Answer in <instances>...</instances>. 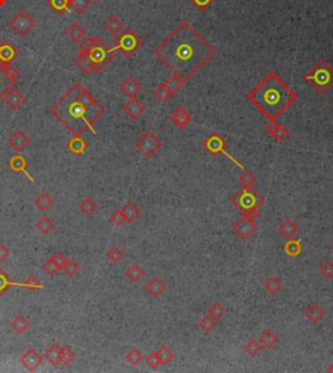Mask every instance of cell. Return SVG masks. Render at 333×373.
Wrapping results in <instances>:
<instances>
[{
  "label": "cell",
  "mask_w": 333,
  "mask_h": 373,
  "mask_svg": "<svg viewBox=\"0 0 333 373\" xmlns=\"http://www.w3.org/2000/svg\"><path fill=\"white\" fill-rule=\"evenodd\" d=\"M3 101L6 102L7 107L11 110H19L22 107V104L25 103V97L16 87H13L8 90V92L4 95Z\"/></svg>",
  "instance_id": "cell-20"
},
{
  "label": "cell",
  "mask_w": 333,
  "mask_h": 373,
  "mask_svg": "<svg viewBox=\"0 0 333 373\" xmlns=\"http://www.w3.org/2000/svg\"><path fill=\"white\" fill-rule=\"evenodd\" d=\"M325 316V312H324L323 308L320 306H317L316 303L308 304L305 310V317L310 321L311 324L316 325L317 323H320L321 320Z\"/></svg>",
  "instance_id": "cell-25"
},
{
  "label": "cell",
  "mask_w": 333,
  "mask_h": 373,
  "mask_svg": "<svg viewBox=\"0 0 333 373\" xmlns=\"http://www.w3.org/2000/svg\"><path fill=\"white\" fill-rule=\"evenodd\" d=\"M263 288L270 295H276L277 293L281 292L283 285H281V281H280L277 277L271 276L268 277V278H266V281H264L263 284Z\"/></svg>",
  "instance_id": "cell-39"
},
{
  "label": "cell",
  "mask_w": 333,
  "mask_h": 373,
  "mask_svg": "<svg viewBox=\"0 0 333 373\" xmlns=\"http://www.w3.org/2000/svg\"><path fill=\"white\" fill-rule=\"evenodd\" d=\"M121 212L124 215V219H125V223H134L138 220V217L141 216V211H139L138 206L133 202H128V203L121 208Z\"/></svg>",
  "instance_id": "cell-29"
},
{
  "label": "cell",
  "mask_w": 333,
  "mask_h": 373,
  "mask_svg": "<svg viewBox=\"0 0 333 373\" xmlns=\"http://www.w3.org/2000/svg\"><path fill=\"white\" fill-rule=\"evenodd\" d=\"M8 146L17 152H22L30 146V138L26 135L25 132L22 130H16L10 135L8 138Z\"/></svg>",
  "instance_id": "cell-16"
},
{
  "label": "cell",
  "mask_w": 333,
  "mask_h": 373,
  "mask_svg": "<svg viewBox=\"0 0 333 373\" xmlns=\"http://www.w3.org/2000/svg\"><path fill=\"white\" fill-rule=\"evenodd\" d=\"M157 355H159V359H160V365H164V367L172 363L173 359H175V352L171 350L170 346L166 345H163L159 347Z\"/></svg>",
  "instance_id": "cell-42"
},
{
  "label": "cell",
  "mask_w": 333,
  "mask_h": 373,
  "mask_svg": "<svg viewBox=\"0 0 333 373\" xmlns=\"http://www.w3.org/2000/svg\"><path fill=\"white\" fill-rule=\"evenodd\" d=\"M321 276L325 279H333V263L329 260H325L320 265V269H319Z\"/></svg>",
  "instance_id": "cell-56"
},
{
  "label": "cell",
  "mask_w": 333,
  "mask_h": 373,
  "mask_svg": "<svg viewBox=\"0 0 333 373\" xmlns=\"http://www.w3.org/2000/svg\"><path fill=\"white\" fill-rule=\"evenodd\" d=\"M11 256V250L4 243H0V263H6Z\"/></svg>",
  "instance_id": "cell-61"
},
{
  "label": "cell",
  "mask_w": 333,
  "mask_h": 373,
  "mask_svg": "<svg viewBox=\"0 0 333 373\" xmlns=\"http://www.w3.org/2000/svg\"><path fill=\"white\" fill-rule=\"evenodd\" d=\"M34 204L38 211L47 212L54 206V198H52L51 194H48V193H41V194H38L37 198H35Z\"/></svg>",
  "instance_id": "cell-30"
},
{
  "label": "cell",
  "mask_w": 333,
  "mask_h": 373,
  "mask_svg": "<svg viewBox=\"0 0 333 373\" xmlns=\"http://www.w3.org/2000/svg\"><path fill=\"white\" fill-rule=\"evenodd\" d=\"M68 150L70 154L79 156L88 150V142L82 138V135H73V138H70L68 142Z\"/></svg>",
  "instance_id": "cell-27"
},
{
  "label": "cell",
  "mask_w": 333,
  "mask_h": 373,
  "mask_svg": "<svg viewBox=\"0 0 333 373\" xmlns=\"http://www.w3.org/2000/svg\"><path fill=\"white\" fill-rule=\"evenodd\" d=\"M186 82L188 81H186L185 78H183V77H180V75H177V74H172L171 77H168V78L164 81V85H165L166 88L170 90L172 97H175V95H176L177 92L181 90V87L185 85Z\"/></svg>",
  "instance_id": "cell-33"
},
{
  "label": "cell",
  "mask_w": 333,
  "mask_h": 373,
  "mask_svg": "<svg viewBox=\"0 0 333 373\" xmlns=\"http://www.w3.org/2000/svg\"><path fill=\"white\" fill-rule=\"evenodd\" d=\"M35 228H37L38 232L41 233L42 235H48L55 229V223L51 220V217L42 216L38 219L37 224H35Z\"/></svg>",
  "instance_id": "cell-36"
},
{
  "label": "cell",
  "mask_w": 333,
  "mask_h": 373,
  "mask_svg": "<svg viewBox=\"0 0 333 373\" xmlns=\"http://www.w3.org/2000/svg\"><path fill=\"white\" fill-rule=\"evenodd\" d=\"M120 92L123 95H125L126 98H129V99H135V98L138 97L139 92L142 91V86L134 77H128L126 79H124L123 83L120 85L119 87Z\"/></svg>",
  "instance_id": "cell-18"
},
{
  "label": "cell",
  "mask_w": 333,
  "mask_h": 373,
  "mask_svg": "<svg viewBox=\"0 0 333 373\" xmlns=\"http://www.w3.org/2000/svg\"><path fill=\"white\" fill-rule=\"evenodd\" d=\"M203 147H204V150L207 151V152H210L211 155L223 154L224 156L228 157V159H229L232 163L236 164L239 169L245 170L243 165L239 163L238 160H236L233 156H230L229 152L226 151V142L224 141V138L221 137L220 134H219V133H212V134L208 135L207 138L203 141Z\"/></svg>",
  "instance_id": "cell-9"
},
{
  "label": "cell",
  "mask_w": 333,
  "mask_h": 373,
  "mask_svg": "<svg viewBox=\"0 0 333 373\" xmlns=\"http://www.w3.org/2000/svg\"><path fill=\"white\" fill-rule=\"evenodd\" d=\"M92 3L93 0H70L69 7L74 12H77L78 15H82V13H85L90 8Z\"/></svg>",
  "instance_id": "cell-48"
},
{
  "label": "cell",
  "mask_w": 333,
  "mask_h": 373,
  "mask_svg": "<svg viewBox=\"0 0 333 373\" xmlns=\"http://www.w3.org/2000/svg\"><path fill=\"white\" fill-rule=\"evenodd\" d=\"M192 6H194L199 12H206L214 3V0H189Z\"/></svg>",
  "instance_id": "cell-58"
},
{
  "label": "cell",
  "mask_w": 333,
  "mask_h": 373,
  "mask_svg": "<svg viewBox=\"0 0 333 373\" xmlns=\"http://www.w3.org/2000/svg\"><path fill=\"white\" fill-rule=\"evenodd\" d=\"M24 284H25V288L30 289V290H41V289H44V285L41 283V279L38 278L37 276H34V274L26 277L24 279Z\"/></svg>",
  "instance_id": "cell-53"
},
{
  "label": "cell",
  "mask_w": 333,
  "mask_h": 373,
  "mask_svg": "<svg viewBox=\"0 0 333 373\" xmlns=\"http://www.w3.org/2000/svg\"><path fill=\"white\" fill-rule=\"evenodd\" d=\"M216 325H217V320L214 319V317L210 316V315H207V314L204 315V316L199 320V323H198L199 329H201L204 334H208V333L212 332V330L216 328Z\"/></svg>",
  "instance_id": "cell-40"
},
{
  "label": "cell",
  "mask_w": 333,
  "mask_h": 373,
  "mask_svg": "<svg viewBox=\"0 0 333 373\" xmlns=\"http://www.w3.org/2000/svg\"><path fill=\"white\" fill-rule=\"evenodd\" d=\"M243 350H245V352L250 357H255V356H258V355L261 354L262 350H263V346L261 345V342H259L258 339L252 338V339H248V341L246 342Z\"/></svg>",
  "instance_id": "cell-41"
},
{
  "label": "cell",
  "mask_w": 333,
  "mask_h": 373,
  "mask_svg": "<svg viewBox=\"0 0 333 373\" xmlns=\"http://www.w3.org/2000/svg\"><path fill=\"white\" fill-rule=\"evenodd\" d=\"M239 182H241L242 189H252L254 188L257 178L250 170H242V174L239 176Z\"/></svg>",
  "instance_id": "cell-50"
},
{
  "label": "cell",
  "mask_w": 333,
  "mask_h": 373,
  "mask_svg": "<svg viewBox=\"0 0 333 373\" xmlns=\"http://www.w3.org/2000/svg\"><path fill=\"white\" fill-rule=\"evenodd\" d=\"M154 55L172 74L189 82L215 56V48L190 22L183 21L154 48Z\"/></svg>",
  "instance_id": "cell-1"
},
{
  "label": "cell",
  "mask_w": 333,
  "mask_h": 373,
  "mask_svg": "<svg viewBox=\"0 0 333 373\" xmlns=\"http://www.w3.org/2000/svg\"><path fill=\"white\" fill-rule=\"evenodd\" d=\"M145 289L150 297H152V298H160L161 295L164 294V292H165V284H164V281L160 277L155 276L146 284Z\"/></svg>",
  "instance_id": "cell-22"
},
{
  "label": "cell",
  "mask_w": 333,
  "mask_h": 373,
  "mask_svg": "<svg viewBox=\"0 0 333 373\" xmlns=\"http://www.w3.org/2000/svg\"><path fill=\"white\" fill-rule=\"evenodd\" d=\"M47 4L55 13L69 12V0H47Z\"/></svg>",
  "instance_id": "cell-46"
},
{
  "label": "cell",
  "mask_w": 333,
  "mask_h": 373,
  "mask_svg": "<svg viewBox=\"0 0 333 373\" xmlns=\"http://www.w3.org/2000/svg\"><path fill=\"white\" fill-rule=\"evenodd\" d=\"M298 99L297 94L277 73H268L246 94V101L255 107L270 123L279 119Z\"/></svg>",
  "instance_id": "cell-3"
},
{
  "label": "cell",
  "mask_w": 333,
  "mask_h": 373,
  "mask_svg": "<svg viewBox=\"0 0 333 373\" xmlns=\"http://www.w3.org/2000/svg\"><path fill=\"white\" fill-rule=\"evenodd\" d=\"M63 270L68 274V276H75L77 273L81 270V265L75 260H72V259H66L65 264L63 266Z\"/></svg>",
  "instance_id": "cell-52"
},
{
  "label": "cell",
  "mask_w": 333,
  "mask_h": 373,
  "mask_svg": "<svg viewBox=\"0 0 333 373\" xmlns=\"http://www.w3.org/2000/svg\"><path fill=\"white\" fill-rule=\"evenodd\" d=\"M69 2H70V0H69Z\"/></svg>",
  "instance_id": "cell-64"
},
{
  "label": "cell",
  "mask_w": 333,
  "mask_h": 373,
  "mask_svg": "<svg viewBox=\"0 0 333 373\" xmlns=\"http://www.w3.org/2000/svg\"><path fill=\"white\" fill-rule=\"evenodd\" d=\"M89 57L93 61L97 72H102V70L113 61L115 56H116V50L111 47L107 42H104L102 38H98V42L94 44V47L88 52Z\"/></svg>",
  "instance_id": "cell-7"
},
{
  "label": "cell",
  "mask_w": 333,
  "mask_h": 373,
  "mask_svg": "<svg viewBox=\"0 0 333 373\" xmlns=\"http://www.w3.org/2000/svg\"><path fill=\"white\" fill-rule=\"evenodd\" d=\"M97 210H98L97 202L90 197L85 198V199L79 203V211H81V213L86 215V216H92L93 213Z\"/></svg>",
  "instance_id": "cell-44"
},
{
  "label": "cell",
  "mask_w": 333,
  "mask_h": 373,
  "mask_svg": "<svg viewBox=\"0 0 333 373\" xmlns=\"http://www.w3.org/2000/svg\"><path fill=\"white\" fill-rule=\"evenodd\" d=\"M230 203L241 212L242 216L257 219L261 215L264 204V198L254 188L241 189L230 198Z\"/></svg>",
  "instance_id": "cell-4"
},
{
  "label": "cell",
  "mask_w": 333,
  "mask_h": 373,
  "mask_svg": "<svg viewBox=\"0 0 333 373\" xmlns=\"http://www.w3.org/2000/svg\"><path fill=\"white\" fill-rule=\"evenodd\" d=\"M75 360V352L69 346H61V364L69 365Z\"/></svg>",
  "instance_id": "cell-51"
},
{
  "label": "cell",
  "mask_w": 333,
  "mask_h": 373,
  "mask_svg": "<svg viewBox=\"0 0 333 373\" xmlns=\"http://www.w3.org/2000/svg\"><path fill=\"white\" fill-rule=\"evenodd\" d=\"M10 28L19 37H26L35 26V21L26 11H20L8 22Z\"/></svg>",
  "instance_id": "cell-11"
},
{
  "label": "cell",
  "mask_w": 333,
  "mask_h": 373,
  "mask_svg": "<svg viewBox=\"0 0 333 373\" xmlns=\"http://www.w3.org/2000/svg\"><path fill=\"white\" fill-rule=\"evenodd\" d=\"M125 277L130 283H139L142 278L146 277V270H143L137 263H132L125 270Z\"/></svg>",
  "instance_id": "cell-31"
},
{
  "label": "cell",
  "mask_w": 333,
  "mask_h": 373,
  "mask_svg": "<svg viewBox=\"0 0 333 373\" xmlns=\"http://www.w3.org/2000/svg\"><path fill=\"white\" fill-rule=\"evenodd\" d=\"M51 115L73 135L92 132L94 124L106 113V108L79 82H74L50 108Z\"/></svg>",
  "instance_id": "cell-2"
},
{
  "label": "cell",
  "mask_w": 333,
  "mask_h": 373,
  "mask_svg": "<svg viewBox=\"0 0 333 373\" xmlns=\"http://www.w3.org/2000/svg\"><path fill=\"white\" fill-rule=\"evenodd\" d=\"M94 2H99V0H94Z\"/></svg>",
  "instance_id": "cell-63"
},
{
  "label": "cell",
  "mask_w": 333,
  "mask_h": 373,
  "mask_svg": "<svg viewBox=\"0 0 333 373\" xmlns=\"http://www.w3.org/2000/svg\"><path fill=\"white\" fill-rule=\"evenodd\" d=\"M146 364L151 369H157L159 365H160V359H159V355L157 351H151L150 354L146 356Z\"/></svg>",
  "instance_id": "cell-57"
},
{
  "label": "cell",
  "mask_w": 333,
  "mask_h": 373,
  "mask_svg": "<svg viewBox=\"0 0 333 373\" xmlns=\"http://www.w3.org/2000/svg\"><path fill=\"white\" fill-rule=\"evenodd\" d=\"M225 314H226V308L224 307L223 303L219 301L214 302V303L211 304L207 310V315H210V316H212L214 319H216L217 321H219L220 319H223V317L225 316Z\"/></svg>",
  "instance_id": "cell-43"
},
{
  "label": "cell",
  "mask_w": 333,
  "mask_h": 373,
  "mask_svg": "<svg viewBox=\"0 0 333 373\" xmlns=\"http://www.w3.org/2000/svg\"><path fill=\"white\" fill-rule=\"evenodd\" d=\"M279 233L283 235L284 238L292 239L294 238L298 233V226L292 219H286L281 225L279 226Z\"/></svg>",
  "instance_id": "cell-34"
},
{
  "label": "cell",
  "mask_w": 333,
  "mask_h": 373,
  "mask_svg": "<svg viewBox=\"0 0 333 373\" xmlns=\"http://www.w3.org/2000/svg\"><path fill=\"white\" fill-rule=\"evenodd\" d=\"M303 79L311 86L319 95H325L333 87V66L324 59H319L308 70Z\"/></svg>",
  "instance_id": "cell-5"
},
{
  "label": "cell",
  "mask_w": 333,
  "mask_h": 373,
  "mask_svg": "<svg viewBox=\"0 0 333 373\" xmlns=\"http://www.w3.org/2000/svg\"><path fill=\"white\" fill-rule=\"evenodd\" d=\"M11 286H21V288H25V284H24V281H22V283H15V281L11 279V277L8 276L3 269H0V297H3Z\"/></svg>",
  "instance_id": "cell-37"
},
{
  "label": "cell",
  "mask_w": 333,
  "mask_h": 373,
  "mask_svg": "<svg viewBox=\"0 0 333 373\" xmlns=\"http://www.w3.org/2000/svg\"><path fill=\"white\" fill-rule=\"evenodd\" d=\"M125 360L135 367V365H138V364L143 360V354H142V351L139 348L132 347L126 351Z\"/></svg>",
  "instance_id": "cell-45"
},
{
  "label": "cell",
  "mask_w": 333,
  "mask_h": 373,
  "mask_svg": "<svg viewBox=\"0 0 333 373\" xmlns=\"http://www.w3.org/2000/svg\"><path fill=\"white\" fill-rule=\"evenodd\" d=\"M258 341L261 342V345L263 346V348L271 350V348H274L275 346L279 343V337H277V334L274 330L266 329L263 330V333L259 336Z\"/></svg>",
  "instance_id": "cell-32"
},
{
  "label": "cell",
  "mask_w": 333,
  "mask_h": 373,
  "mask_svg": "<svg viewBox=\"0 0 333 373\" xmlns=\"http://www.w3.org/2000/svg\"><path fill=\"white\" fill-rule=\"evenodd\" d=\"M65 34L72 39L73 42H79L82 38L86 35V29L78 24V22H72L65 30Z\"/></svg>",
  "instance_id": "cell-35"
},
{
  "label": "cell",
  "mask_w": 333,
  "mask_h": 373,
  "mask_svg": "<svg viewBox=\"0 0 333 373\" xmlns=\"http://www.w3.org/2000/svg\"><path fill=\"white\" fill-rule=\"evenodd\" d=\"M8 166H10V169L15 173H24L26 176V178L29 181L34 183V178L32 177V174L28 172V160H26L25 156H22L21 154H16L13 155L11 157L10 163H8Z\"/></svg>",
  "instance_id": "cell-17"
},
{
  "label": "cell",
  "mask_w": 333,
  "mask_h": 373,
  "mask_svg": "<svg viewBox=\"0 0 333 373\" xmlns=\"http://www.w3.org/2000/svg\"><path fill=\"white\" fill-rule=\"evenodd\" d=\"M74 64H75V66L81 70V72H84L88 75H90L92 73L97 72V70H95L94 64H93V61L90 60V57H89V55L86 52H79L78 56L74 59Z\"/></svg>",
  "instance_id": "cell-26"
},
{
  "label": "cell",
  "mask_w": 333,
  "mask_h": 373,
  "mask_svg": "<svg viewBox=\"0 0 333 373\" xmlns=\"http://www.w3.org/2000/svg\"><path fill=\"white\" fill-rule=\"evenodd\" d=\"M103 28L108 34L116 37V35H119L120 33L123 32L125 26H124L123 20L120 19V17H117L116 15H111V16H108L107 20L104 21Z\"/></svg>",
  "instance_id": "cell-23"
},
{
  "label": "cell",
  "mask_w": 333,
  "mask_h": 373,
  "mask_svg": "<svg viewBox=\"0 0 333 373\" xmlns=\"http://www.w3.org/2000/svg\"><path fill=\"white\" fill-rule=\"evenodd\" d=\"M266 132H267V134L270 135L271 138L276 142L285 141V139L289 138L290 135L289 130L284 125H281V124L276 123V121L268 124L267 128H266Z\"/></svg>",
  "instance_id": "cell-19"
},
{
  "label": "cell",
  "mask_w": 333,
  "mask_h": 373,
  "mask_svg": "<svg viewBox=\"0 0 333 373\" xmlns=\"http://www.w3.org/2000/svg\"><path fill=\"white\" fill-rule=\"evenodd\" d=\"M10 326L16 334L21 336V334H26L30 330V321H29V319L25 315L19 314L11 320Z\"/></svg>",
  "instance_id": "cell-24"
},
{
  "label": "cell",
  "mask_w": 333,
  "mask_h": 373,
  "mask_svg": "<svg viewBox=\"0 0 333 373\" xmlns=\"http://www.w3.org/2000/svg\"><path fill=\"white\" fill-rule=\"evenodd\" d=\"M17 48L10 41H4L0 43V61L7 64H12L17 59Z\"/></svg>",
  "instance_id": "cell-21"
},
{
  "label": "cell",
  "mask_w": 333,
  "mask_h": 373,
  "mask_svg": "<svg viewBox=\"0 0 333 373\" xmlns=\"http://www.w3.org/2000/svg\"><path fill=\"white\" fill-rule=\"evenodd\" d=\"M20 363H21L22 365H24V368L28 369L29 372H35V370L43 364V356H42L35 348L30 347L21 355V357H20Z\"/></svg>",
  "instance_id": "cell-13"
},
{
  "label": "cell",
  "mask_w": 333,
  "mask_h": 373,
  "mask_svg": "<svg viewBox=\"0 0 333 373\" xmlns=\"http://www.w3.org/2000/svg\"><path fill=\"white\" fill-rule=\"evenodd\" d=\"M327 372H330V373H333V361H332V363H330V364H329V365H328V368H327Z\"/></svg>",
  "instance_id": "cell-62"
},
{
  "label": "cell",
  "mask_w": 333,
  "mask_h": 373,
  "mask_svg": "<svg viewBox=\"0 0 333 373\" xmlns=\"http://www.w3.org/2000/svg\"><path fill=\"white\" fill-rule=\"evenodd\" d=\"M121 110L125 112L126 116L129 117L132 121H137V120H139L145 115L146 106L142 102L137 101V98H135V99H129V101L126 102Z\"/></svg>",
  "instance_id": "cell-14"
},
{
  "label": "cell",
  "mask_w": 333,
  "mask_h": 373,
  "mask_svg": "<svg viewBox=\"0 0 333 373\" xmlns=\"http://www.w3.org/2000/svg\"><path fill=\"white\" fill-rule=\"evenodd\" d=\"M44 357L54 367L60 365L61 364V346L57 345V343H52L51 346H48L47 350L44 351Z\"/></svg>",
  "instance_id": "cell-28"
},
{
  "label": "cell",
  "mask_w": 333,
  "mask_h": 373,
  "mask_svg": "<svg viewBox=\"0 0 333 373\" xmlns=\"http://www.w3.org/2000/svg\"><path fill=\"white\" fill-rule=\"evenodd\" d=\"M285 254L290 257H298L302 254V245L299 239H288L286 245L284 246Z\"/></svg>",
  "instance_id": "cell-38"
},
{
  "label": "cell",
  "mask_w": 333,
  "mask_h": 373,
  "mask_svg": "<svg viewBox=\"0 0 333 373\" xmlns=\"http://www.w3.org/2000/svg\"><path fill=\"white\" fill-rule=\"evenodd\" d=\"M51 259L54 260V263L56 264L57 266H59L60 269L63 270V266H64V264H65V261H66V259H68V257H66L64 254H61V252H56V254L51 257Z\"/></svg>",
  "instance_id": "cell-60"
},
{
  "label": "cell",
  "mask_w": 333,
  "mask_h": 373,
  "mask_svg": "<svg viewBox=\"0 0 333 373\" xmlns=\"http://www.w3.org/2000/svg\"><path fill=\"white\" fill-rule=\"evenodd\" d=\"M42 270H43V272L46 273L47 276L54 277V276H57L61 269H60L59 266H57L56 264L54 263V260H52V259H48V260L46 261L43 265H42Z\"/></svg>",
  "instance_id": "cell-54"
},
{
  "label": "cell",
  "mask_w": 333,
  "mask_h": 373,
  "mask_svg": "<svg viewBox=\"0 0 333 373\" xmlns=\"http://www.w3.org/2000/svg\"><path fill=\"white\" fill-rule=\"evenodd\" d=\"M98 42V37H84L81 41L78 42L79 43V52H86L88 53L89 51L92 50L94 47V44Z\"/></svg>",
  "instance_id": "cell-55"
},
{
  "label": "cell",
  "mask_w": 333,
  "mask_h": 373,
  "mask_svg": "<svg viewBox=\"0 0 333 373\" xmlns=\"http://www.w3.org/2000/svg\"><path fill=\"white\" fill-rule=\"evenodd\" d=\"M106 257H107V260L110 261L111 264H117L124 259V252L123 250L117 246H112L107 250L106 252Z\"/></svg>",
  "instance_id": "cell-47"
},
{
  "label": "cell",
  "mask_w": 333,
  "mask_h": 373,
  "mask_svg": "<svg viewBox=\"0 0 333 373\" xmlns=\"http://www.w3.org/2000/svg\"><path fill=\"white\" fill-rule=\"evenodd\" d=\"M152 94H154V97L156 98L157 102H160V103H165V102H168L170 98H172V94H171L170 90L166 88V86L164 85V82L161 83V85L157 86L154 91H152Z\"/></svg>",
  "instance_id": "cell-49"
},
{
  "label": "cell",
  "mask_w": 333,
  "mask_h": 373,
  "mask_svg": "<svg viewBox=\"0 0 333 373\" xmlns=\"http://www.w3.org/2000/svg\"><path fill=\"white\" fill-rule=\"evenodd\" d=\"M232 230L241 241H246L257 232V224H255L254 219L242 216L241 219L237 220L236 223L233 224Z\"/></svg>",
  "instance_id": "cell-12"
},
{
  "label": "cell",
  "mask_w": 333,
  "mask_h": 373,
  "mask_svg": "<svg viewBox=\"0 0 333 373\" xmlns=\"http://www.w3.org/2000/svg\"><path fill=\"white\" fill-rule=\"evenodd\" d=\"M170 120L177 128L184 130V129L188 128L189 124L192 123V115L183 106H179L170 113Z\"/></svg>",
  "instance_id": "cell-15"
},
{
  "label": "cell",
  "mask_w": 333,
  "mask_h": 373,
  "mask_svg": "<svg viewBox=\"0 0 333 373\" xmlns=\"http://www.w3.org/2000/svg\"><path fill=\"white\" fill-rule=\"evenodd\" d=\"M134 147L137 148L146 159H150V157H152L156 154L157 151L161 150L163 143H161L160 139L157 138V135L155 134L154 132L147 130V132L142 133L138 138L135 139Z\"/></svg>",
  "instance_id": "cell-8"
},
{
  "label": "cell",
  "mask_w": 333,
  "mask_h": 373,
  "mask_svg": "<svg viewBox=\"0 0 333 373\" xmlns=\"http://www.w3.org/2000/svg\"><path fill=\"white\" fill-rule=\"evenodd\" d=\"M111 221H112V224L119 225V226L125 224V219H124V215H123V212H121V210L115 211V212L111 215Z\"/></svg>",
  "instance_id": "cell-59"
},
{
  "label": "cell",
  "mask_w": 333,
  "mask_h": 373,
  "mask_svg": "<svg viewBox=\"0 0 333 373\" xmlns=\"http://www.w3.org/2000/svg\"><path fill=\"white\" fill-rule=\"evenodd\" d=\"M142 47V39L137 33L130 28H124V30L116 35L113 41V48L125 57L134 56Z\"/></svg>",
  "instance_id": "cell-6"
},
{
  "label": "cell",
  "mask_w": 333,
  "mask_h": 373,
  "mask_svg": "<svg viewBox=\"0 0 333 373\" xmlns=\"http://www.w3.org/2000/svg\"><path fill=\"white\" fill-rule=\"evenodd\" d=\"M19 82V69L12 64L0 61V101H3L4 95L8 90L13 88Z\"/></svg>",
  "instance_id": "cell-10"
}]
</instances>
